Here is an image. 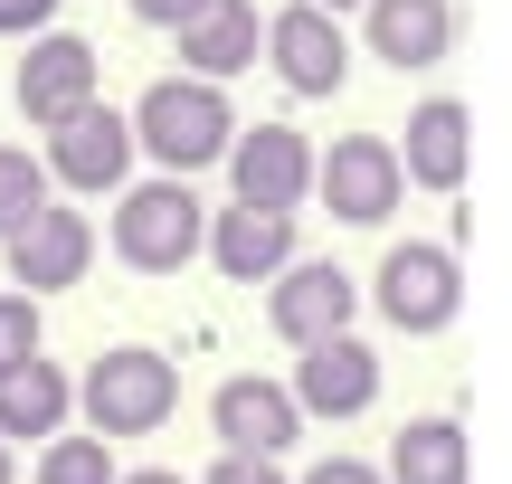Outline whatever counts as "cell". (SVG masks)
<instances>
[{"instance_id": "6da1fadb", "label": "cell", "mask_w": 512, "mask_h": 484, "mask_svg": "<svg viewBox=\"0 0 512 484\" xmlns=\"http://www.w3.org/2000/svg\"><path fill=\"white\" fill-rule=\"evenodd\" d=\"M124 124H133V162H162V181H190V171L228 162V143H238L228 86H200V76L143 86V105H133Z\"/></svg>"}, {"instance_id": "7a4b0ae2", "label": "cell", "mask_w": 512, "mask_h": 484, "mask_svg": "<svg viewBox=\"0 0 512 484\" xmlns=\"http://www.w3.org/2000/svg\"><path fill=\"white\" fill-rule=\"evenodd\" d=\"M181 409V371H171V352H152V342H105V352L76 371V418H86V437H152L162 418Z\"/></svg>"}, {"instance_id": "3957f363", "label": "cell", "mask_w": 512, "mask_h": 484, "mask_svg": "<svg viewBox=\"0 0 512 484\" xmlns=\"http://www.w3.org/2000/svg\"><path fill=\"white\" fill-rule=\"evenodd\" d=\"M105 247L133 266V276H181L190 257L209 247V209H200V190L190 181H124L114 190V228H105Z\"/></svg>"}, {"instance_id": "277c9868", "label": "cell", "mask_w": 512, "mask_h": 484, "mask_svg": "<svg viewBox=\"0 0 512 484\" xmlns=\"http://www.w3.org/2000/svg\"><path fill=\"white\" fill-rule=\"evenodd\" d=\"M370 304L389 314V333H446L465 314V266L446 238H399L370 276Z\"/></svg>"}, {"instance_id": "5b68a950", "label": "cell", "mask_w": 512, "mask_h": 484, "mask_svg": "<svg viewBox=\"0 0 512 484\" xmlns=\"http://www.w3.org/2000/svg\"><path fill=\"white\" fill-rule=\"evenodd\" d=\"M313 200H323L342 228H389L399 200H408L399 143H389V133H342L332 152H313Z\"/></svg>"}, {"instance_id": "8992f818", "label": "cell", "mask_w": 512, "mask_h": 484, "mask_svg": "<svg viewBox=\"0 0 512 484\" xmlns=\"http://www.w3.org/2000/svg\"><path fill=\"white\" fill-rule=\"evenodd\" d=\"M228 190L238 200L228 209H256V219H294V209L313 200V143L294 124H238V143H228Z\"/></svg>"}, {"instance_id": "52a82bcc", "label": "cell", "mask_w": 512, "mask_h": 484, "mask_svg": "<svg viewBox=\"0 0 512 484\" xmlns=\"http://www.w3.org/2000/svg\"><path fill=\"white\" fill-rule=\"evenodd\" d=\"M10 95H19V114H29L38 133H48V124H67V114H86V105H105L95 38H76V29L29 38V57H19V76H10Z\"/></svg>"}, {"instance_id": "ba28073f", "label": "cell", "mask_w": 512, "mask_h": 484, "mask_svg": "<svg viewBox=\"0 0 512 484\" xmlns=\"http://www.w3.org/2000/svg\"><path fill=\"white\" fill-rule=\"evenodd\" d=\"M351 314H361V285H351L332 257H294L285 276L266 285V323H275V342H294V352H313V342H342Z\"/></svg>"}, {"instance_id": "9c48e42d", "label": "cell", "mask_w": 512, "mask_h": 484, "mask_svg": "<svg viewBox=\"0 0 512 484\" xmlns=\"http://www.w3.org/2000/svg\"><path fill=\"white\" fill-rule=\"evenodd\" d=\"M209 428H219V456H256V466H275V456L304 437V409H294L285 380L266 371H238L209 390Z\"/></svg>"}, {"instance_id": "30bf717a", "label": "cell", "mask_w": 512, "mask_h": 484, "mask_svg": "<svg viewBox=\"0 0 512 484\" xmlns=\"http://www.w3.org/2000/svg\"><path fill=\"white\" fill-rule=\"evenodd\" d=\"M38 162H48V181L57 190H124L133 181V124L114 105H86V114H67V124H48V152H38Z\"/></svg>"}, {"instance_id": "8fae6325", "label": "cell", "mask_w": 512, "mask_h": 484, "mask_svg": "<svg viewBox=\"0 0 512 484\" xmlns=\"http://www.w3.org/2000/svg\"><path fill=\"white\" fill-rule=\"evenodd\" d=\"M0 257H10V295H67V285H86V266H95V228H86V209H38L29 228H19L10 247H0Z\"/></svg>"}, {"instance_id": "7c38bea8", "label": "cell", "mask_w": 512, "mask_h": 484, "mask_svg": "<svg viewBox=\"0 0 512 484\" xmlns=\"http://www.w3.org/2000/svg\"><path fill=\"white\" fill-rule=\"evenodd\" d=\"M294 409L304 418H361L370 399H380V352H370L361 333L342 342H313V352H294Z\"/></svg>"}, {"instance_id": "4fadbf2b", "label": "cell", "mask_w": 512, "mask_h": 484, "mask_svg": "<svg viewBox=\"0 0 512 484\" xmlns=\"http://www.w3.org/2000/svg\"><path fill=\"white\" fill-rule=\"evenodd\" d=\"M266 67L285 76V95H332L351 76V38H342V19H323V10H275L266 19Z\"/></svg>"}, {"instance_id": "5bb4252c", "label": "cell", "mask_w": 512, "mask_h": 484, "mask_svg": "<svg viewBox=\"0 0 512 484\" xmlns=\"http://www.w3.org/2000/svg\"><path fill=\"white\" fill-rule=\"evenodd\" d=\"M465 162H475V124H465V105H456V95H427V105L408 114L399 181H408V190H446V200H456V190H465Z\"/></svg>"}, {"instance_id": "9a60e30c", "label": "cell", "mask_w": 512, "mask_h": 484, "mask_svg": "<svg viewBox=\"0 0 512 484\" xmlns=\"http://www.w3.org/2000/svg\"><path fill=\"white\" fill-rule=\"evenodd\" d=\"M370 57L399 76H427L446 67V48H456V0H370Z\"/></svg>"}, {"instance_id": "2e32d148", "label": "cell", "mask_w": 512, "mask_h": 484, "mask_svg": "<svg viewBox=\"0 0 512 484\" xmlns=\"http://www.w3.org/2000/svg\"><path fill=\"white\" fill-rule=\"evenodd\" d=\"M256 57H266L256 0H209V10L181 29V76H200V86H228V76H247Z\"/></svg>"}, {"instance_id": "e0dca14e", "label": "cell", "mask_w": 512, "mask_h": 484, "mask_svg": "<svg viewBox=\"0 0 512 484\" xmlns=\"http://www.w3.org/2000/svg\"><path fill=\"white\" fill-rule=\"evenodd\" d=\"M67 418H76V371H57L48 352L0 380V447H48V437H67Z\"/></svg>"}, {"instance_id": "ac0fdd59", "label": "cell", "mask_w": 512, "mask_h": 484, "mask_svg": "<svg viewBox=\"0 0 512 484\" xmlns=\"http://www.w3.org/2000/svg\"><path fill=\"white\" fill-rule=\"evenodd\" d=\"M209 266H219L228 285H275L294 266V219H256V209H219L209 219Z\"/></svg>"}, {"instance_id": "d6986e66", "label": "cell", "mask_w": 512, "mask_h": 484, "mask_svg": "<svg viewBox=\"0 0 512 484\" xmlns=\"http://www.w3.org/2000/svg\"><path fill=\"white\" fill-rule=\"evenodd\" d=\"M475 447H465V418H408L380 456V484H465Z\"/></svg>"}, {"instance_id": "ffe728a7", "label": "cell", "mask_w": 512, "mask_h": 484, "mask_svg": "<svg viewBox=\"0 0 512 484\" xmlns=\"http://www.w3.org/2000/svg\"><path fill=\"white\" fill-rule=\"evenodd\" d=\"M38 209H48V162H29L19 143H0V247H10Z\"/></svg>"}, {"instance_id": "44dd1931", "label": "cell", "mask_w": 512, "mask_h": 484, "mask_svg": "<svg viewBox=\"0 0 512 484\" xmlns=\"http://www.w3.org/2000/svg\"><path fill=\"white\" fill-rule=\"evenodd\" d=\"M38 484H114V475H124V466H114V447H105V437H48V447H38V466H29Z\"/></svg>"}, {"instance_id": "7402d4cb", "label": "cell", "mask_w": 512, "mask_h": 484, "mask_svg": "<svg viewBox=\"0 0 512 484\" xmlns=\"http://www.w3.org/2000/svg\"><path fill=\"white\" fill-rule=\"evenodd\" d=\"M38 323H48V314H38L29 295H0V380L38 361Z\"/></svg>"}, {"instance_id": "603a6c76", "label": "cell", "mask_w": 512, "mask_h": 484, "mask_svg": "<svg viewBox=\"0 0 512 484\" xmlns=\"http://www.w3.org/2000/svg\"><path fill=\"white\" fill-rule=\"evenodd\" d=\"M57 29V0H0V38H48Z\"/></svg>"}, {"instance_id": "cb8c5ba5", "label": "cell", "mask_w": 512, "mask_h": 484, "mask_svg": "<svg viewBox=\"0 0 512 484\" xmlns=\"http://www.w3.org/2000/svg\"><path fill=\"white\" fill-rule=\"evenodd\" d=\"M200 10H209V0H133V19H143V29H190Z\"/></svg>"}, {"instance_id": "d4e9b609", "label": "cell", "mask_w": 512, "mask_h": 484, "mask_svg": "<svg viewBox=\"0 0 512 484\" xmlns=\"http://www.w3.org/2000/svg\"><path fill=\"white\" fill-rule=\"evenodd\" d=\"M200 484H285V475H275V466H256V456H219Z\"/></svg>"}, {"instance_id": "484cf974", "label": "cell", "mask_w": 512, "mask_h": 484, "mask_svg": "<svg viewBox=\"0 0 512 484\" xmlns=\"http://www.w3.org/2000/svg\"><path fill=\"white\" fill-rule=\"evenodd\" d=\"M304 484H380V466H361V456H332V466H304Z\"/></svg>"}, {"instance_id": "4316f807", "label": "cell", "mask_w": 512, "mask_h": 484, "mask_svg": "<svg viewBox=\"0 0 512 484\" xmlns=\"http://www.w3.org/2000/svg\"><path fill=\"white\" fill-rule=\"evenodd\" d=\"M114 484H181L171 466H133V475H114Z\"/></svg>"}, {"instance_id": "83f0119b", "label": "cell", "mask_w": 512, "mask_h": 484, "mask_svg": "<svg viewBox=\"0 0 512 484\" xmlns=\"http://www.w3.org/2000/svg\"><path fill=\"white\" fill-rule=\"evenodd\" d=\"M304 10H323V19H342V10H370V0H304Z\"/></svg>"}, {"instance_id": "f1b7e54d", "label": "cell", "mask_w": 512, "mask_h": 484, "mask_svg": "<svg viewBox=\"0 0 512 484\" xmlns=\"http://www.w3.org/2000/svg\"><path fill=\"white\" fill-rule=\"evenodd\" d=\"M10 475H19V466H10V447H0V484H10Z\"/></svg>"}]
</instances>
